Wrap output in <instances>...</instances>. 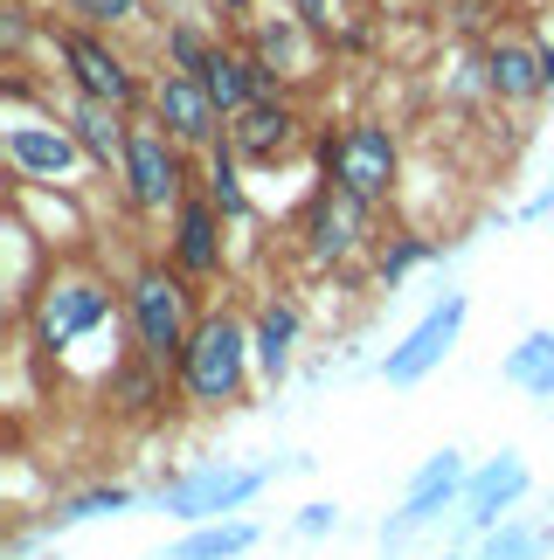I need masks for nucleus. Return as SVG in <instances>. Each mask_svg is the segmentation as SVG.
<instances>
[{"instance_id":"nucleus-35","label":"nucleus","mask_w":554,"mask_h":560,"mask_svg":"<svg viewBox=\"0 0 554 560\" xmlns=\"http://www.w3.org/2000/svg\"><path fill=\"white\" fill-rule=\"evenodd\" d=\"M541 77H547V91H554V49L541 42Z\"/></svg>"},{"instance_id":"nucleus-2","label":"nucleus","mask_w":554,"mask_h":560,"mask_svg":"<svg viewBox=\"0 0 554 560\" xmlns=\"http://www.w3.org/2000/svg\"><path fill=\"white\" fill-rule=\"evenodd\" d=\"M201 291L195 277H181L166 256H146V264L125 277V332H132V353L153 360V368L181 374L187 360V339L201 326Z\"/></svg>"},{"instance_id":"nucleus-25","label":"nucleus","mask_w":554,"mask_h":560,"mask_svg":"<svg viewBox=\"0 0 554 560\" xmlns=\"http://www.w3.org/2000/svg\"><path fill=\"white\" fill-rule=\"evenodd\" d=\"M305 35H312L305 21H285V14H277V21H257V28H250V49H257L277 77H305V70H312Z\"/></svg>"},{"instance_id":"nucleus-21","label":"nucleus","mask_w":554,"mask_h":560,"mask_svg":"<svg viewBox=\"0 0 554 560\" xmlns=\"http://www.w3.org/2000/svg\"><path fill=\"white\" fill-rule=\"evenodd\" d=\"M499 374H506V387H520V395L554 401V332H547V326L520 332V339H513V353L499 360Z\"/></svg>"},{"instance_id":"nucleus-37","label":"nucleus","mask_w":554,"mask_h":560,"mask_svg":"<svg viewBox=\"0 0 554 560\" xmlns=\"http://www.w3.org/2000/svg\"><path fill=\"white\" fill-rule=\"evenodd\" d=\"M443 560H464V553H443Z\"/></svg>"},{"instance_id":"nucleus-1","label":"nucleus","mask_w":554,"mask_h":560,"mask_svg":"<svg viewBox=\"0 0 554 560\" xmlns=\"http://www.w3.org/2000/svg\"><path fill=\"white\" fill-rule=\"evenodd\" d=\"M118 312H125V284H112L97 264H49V270H42L35 305L21 312V332H28V347L62 374L70 353L91 347Z\"/></svg>"},{"instance_id":"nucleus-6","label":"nucleus","mask_w":554,"mask_h":560,"mask_svg":"<svg viewBox=\"0 0 554 560\" xmlns=\"http://www.w3.org/2000/svg\"><path fill=\"white\" fill-rule=\"evenodd\" d=\"M49 35H56V62H62V77H70V97L112 104V112H139V104L153 97V83L132 70V56H125L112 35L77 28V21H62V28H49Z\"/></svg>"},{"instance_id":"nucleus-24","label":"nucleus","mask_w":554,"mask_h":560,"mask_svg":"<svg viewBox=\"0 0 554 560\" xmlns=\"http://www.w3.org/2000/svg\"><path fill=\"white\" fill-rule=\"evenodd\" d=\"M201 160H208L201 194L222 208V222H229V229H236V222H250V214H257V201H250V187H243V160L229 153V139L216 145V153H201Z\"/></svg>"},{"instance_id":"nucleus-8","label":"nucleus","mask_w":554,"mask_h":560,"mask_svg":"<svg viewBox=\"0 0 554 560\" xmlns=\"http://www.w3.org/2000/svg\"><path fill=\"white\" fill-rule=\"evenodd\" d=\"M270 485L264 464H195L181 478L160 485V512L181 526H216V520H243V505Z\"/></svg>"},{"instance_id":"nucleus-16","label":"nucleus","mask_w":554,"mask_h":560,"mask_svg":"<svg viewBox=\"0 0 554 560\" xmlns=\"http://www.w3.org/2000/svg\"><path fill=\"white\" fill-rule=\"evenodd\" d=\"M527 491H534V470H527V457H520V450H499V457L478 464L472 485H464V512H458L464 533H478V540H485V533H499L506 512H513Z\"/></svg>"},{"instance_id":"nucleus-23","label":"nucleus","mask_w":554,"mask_h":560,"mask_svg":"<svg viewBox=\"0 0 554 560\" xmlns=\"http://www.w3.org/2000/svg\"><path fill=\"white\" fill-rule=\"evenodd\" d=\"M139 505V491L132 485H118V478H104V485H83L70 491V499H56L49 505V526H91V520H118V512H132Z\"/></svg>"},{"instance_id":"nucleus-29","label":"nucleus","mask_w":554,"mask_h":560,"mask_svg":"<svg viewBox=\"0 0 554 560\" xmlns=\"http://www.w3.org/2000/svg\"><path fill=\"white\" fill-rule=\"evenodd\" d=\"M62 8H70L77 28L112 35V28H125V21H139V14H146V0H62Z\"/></svg>"},{"instance_id":"nucleus-15","label":"nucleus","mask_w":554,"mask_h":560,"mask_svg":"<svg viewBox=\"0 0 554 560\" xmlns=\"http://www.w3.org/2000/svg\"><path fill=\"white\" fill-rule=\"evenodd\" d=\"M195 83L216 97L222 118H236V112H250L257 97H277V91H285V77H277L257 49H236V42H216V49H208V62L195 70Z\"/></svg>"},{"instance_id":"nucleus-20","label":"nucleus","mask_w":554,"mask_h":560,"mask_svg":"<svg viewBox=\"0 0 554 560\" xmlns=\"http://www.w3.org/2000/svg\"><path fill=\"white\" fill-rule=\"evenodd\" d=\"M62 125L77 132L83 160H91L97 174H118V166H125V139H132V112H112V104L70 97V112H62Z\"/></svg>"},{"instance_id":"nucleus-18","label":"nucleus","mask_w":554,"mask_h":560,"mask_svg":"<svg viewBox=\"0 0 554 560\" xmlns=\"http://www.w3.org/2000/svg\"><path fill=\"white\" fill-rule=\"evenodd\" d=\"M478 83L493 104H534L547 91L541 77V42H520V35H493L478 49Z\"/></svg>"},{"instance_id":"nucleus-9","label":"nucleus","mask_w":554,"mask_h":560,"mask_svg":"<svg viewBox=\"0 0 554 560\" xmlns=\"http://www.w3.org/2000/svg\"><path fill=\"white\" fill-rule=\"evenodd\" d=\"M464 485H472V464H464V450H430V457L416 464L409 491H402V505L381 520L374 540L395 553L402 540H416L423 526H437L443 512H464Z\"/></svg>"},{"instance_id":"nucleus-22","label":"nucleus","mask_w":554,"mask_h":560,"mask_svg":"<svg viewBox=\"0 0 554 560\" xmlns=\"http://www.w3.org/2000/svg\"><path fill=\"white\" fill-rule=\"evenodd\" d=\"M264 533L257 520H216V526H187V540L166 547V560H243Z\"/></svg>"},{"instance_id":"nucleus-19","label":"nucleus","mask_w":554,"mask_h":560,"mask_svg":"<svg viewBox=\"0 0 554 560\" xmlns=\"http://www.w3.org/2000/svg\"><path fill=\"white\" fill-rule=\"evenodd\" d=\"M97 395L112 401V416H125V422H160L166 408L181 401V381L166 374V368H153V360H139V353H132L112 381L97 387Z\"/></svg>"},{"instance_id":"nucleus-26","label":"nucleus","mask_w":554,"mask_h":560,"mask_svg":"<svg viewBox=\"0 0 554 560\" xmlns=\"http://www.w3.org/2000/svg\"><path fill=\"white\" fill-rule=\"evenodd\" d=\"M437 256H443V243H437V235H416V229H402V235H389V243L374 249V284H381V291H395L402 277H416L423 264H437Z\"/></svg>"},{"instance_id":"nucleus-14","label":"nucleus","mask_w":554,"mask_h":560,"mask_svg":"<svg viewBox=\"0 0 554 560\" xmlns=\"http://www.w3.org/2000/svg\"><path fill=\"white\" fill-rule=\"evenodd\" d=\"M222 208L208 201V194H187L174 208V222H166V264L181 277H195V284H216L229 270V235H222Z\"/></svg>"},{"instance_id":"nucleus-32","label":"nucleus","mask_w":554,"mask_h":560,"mask_svg":"<svg viewBox=\"0 0 554 560\" xmlns=\"http://www.w3.org/2000/svg\"><path fill=\"white\" fill-rule=\"evenodd\" d=\"M0 49H8V56L28 49V8H21V0H8V8H0Z\"/></svg>"},{"instance_id":"nucleus-3","label":"nucleus","mask_w":554,"mask_h":560,"mask_svg":"<svg viewBox=\"0 0 554 560\" xmlns=\"http://www.w3.org/2000/svg\"><path fill=\"white\" fill-rule=\"evenodd\" d=\"M250 374H257V339H250V318L236 305H216L187 339V360H181V401L195 416H222L250 395Z\"/></svg>"},{"instance_id":"nucleus-10","label":"nucleus","mask_w":554,"mask_h":560,"mask_svg":"<svg viewBox=\"0 0 554 560\" xmlns=\"http://www.w3.org/2000/svg\"><path fill=\"white\" fill-rule=\"evenodd\" d=\"M464 318H472V298L464 291H443L430 312L416 318L409 332H402V347H389V360H381V381L389 387H423L443 360H451V347L464 339Z\"/></svg>"},{"instance_id":"nucleus-12","label":"nucleus","mask_w":554,"mask_h":560,"mask_svg":"<svg viewBox=\"0 0 554 560\" xmlns=\"http://www.w3.org/2000/svg\"><path fill=\"white\" fill-rule=\"evenodd\" d=\"M146 118H153L174 145H187V153H216V145L229 139V118L216 112V97H208L195 77H181V70H160L153 77Z\"/></svg>"},{"instance_id":"nucleus-31","label":"nucleus","mask_w":554,"mask_h":560,"mask_svg":"<svg viewBox=\"0 0 554 560\" xmlns=\"http://www.w3.org/2000/svg\"><path fill=\"white\" fill-rule=\"evenodd\" d=\"M298 21H305L319 42H333L339 35V0H298Z\"/></svg>"},{"instance_id":"nucleus-13","label":"nucleus","mask_w":554,"mask_h":560,"mask_svg":"<svg viewBox=\"0 0 554 560\" xmlns=\"http://www.w3.org/2000/svg\"><path fill=\"white\" fill-rule=\"evenodd\" d=\"M298 145H305V112H298L291 91L257 97L250 112L229 118V153H236L243 166H285Z\"/></svg>"},{"instance_id":"nucleus-17","label":"nucleus","mask_w":554,"mask_h":560,"mask_svg":"<svg viewBox=\"0 0 554 560\" xmlns=\"http://www.w3.org/2000/svg\"><path fill=\"white\" fill-rule=\"evenodd\" d=\"M250 339H257V381L285 387L298 368V339H305V305L291 291H270L257 305V318H250Z\"/></svg>"},{"instance_id":"nucleus-4","label":"nucleus","mask_w":554,"mask_h":560,"mask_svg":"<svg viewBox=\"0 0 554 560\" xmlns=\"http://www.w3.org/2000/svg\"><path fill=\"white\" fill-rule=\"evenodd\" d=\"M319 180L381 208L402 180V139L381 118H347L339 132L326 125V132H319Z\"/></svg>"},{"instance_id":"nucleus-5","label":"nucleus","mask_w":554,"mask_h":560,"mask_svg":"<svg viewBox=\"0 0 554 560\" xmlns=\"http://www.w3.org/2000/svg\"><path fill=\"white\" fill-rule=\"evenodd\" d=\"M118 187H125V201H132V214H153V222H174V208L187 194H201L195 166H187V145H174L153 118H132Z\"/></svg>"},{"instance_id":"nucleus-33","label":"nucleus","mask_w":554,"mask_h":560,"mask_svg":"<svg viewBox=\"0 0 554 560\" xmlns=\"http://www.w3.org/2000/svg\"><path fill=\"white\" fill-rule=\"evenodd\" d=\"M541 214H554V187H541V194H534V201H527V208H520V222H541Z\"/></svg>"},{"instance_id":"nucleus-27","label":"nucleus","mask_w":554,"mask_h":560,"mask_svg":"<svg viewBox=\"0 0 554 560\" xmlns=\"http://www.w3.org/2000/svg\"><path fill=\"white\" fill-rule=\"evenodd\" d=\"M541 553H547V533L527 526V520H506L499 533H485V547H478V560H541Z\"/></svg>"},{"instance_id":"nucleus-7","label":"nucleus","mask_w":554,"mask_h":560,"mask_svg":"<svg viewBox=\"0 0 554 560\" xmlns=\"http://www.w3.org/2000/svg\"><path fill=\"white\" fill-rule=\"evenodd\" d=\"M291 235H298V256H305L312 270H347L354 256L374 243V208L319 180V187L305 194V208H298Z\"/></svg>"},{"instance_id":"nucleus-11","label":"nucleus","mask_w":554,"mask_h":560,"mask_svg":"<svg viewBox=\"0 0 554 560\" xmlns=\"http://www.w3.org/2000/svg\"><path fill=\"white\" fill-rule=\"evenodd\" d=\"M0 145H8V166H14L21 187H77V174L91 166L77 132L56 118H8Z\"/></svg>"},{"instance_id":"nucleus-28","label":"nucleus","mask_w":554,"mask_h":560,"mask_svg":"<svg viewBox=\"0 0 554 560\" xmlns=\"http://www.w3.org/2000/svg\"><path fill=\"white\" fill-rule=\"evenodd\" d=\"M166 70H181V77H195L201 62H208V49H216V35H201L195 21H166Z\"/></svg>"},{"instance_id":"nucleus-30","label":"nucleus","mask_w":554,"mask_h":560,"mask_svg":"<svg viewBox=\"0 0 554 560\" xmlns=\"http://www.w3.org/2000/svg\"><path fill=\"white\" fill-rule=\"evenodd\" d=\"M298 540H326V533H339V505H326V499H312L305 512H298Z\"/></svg>"},{"instance_id":"nucleus-34","label":"nucleus","mask_w":554,"mask_h":560,"mask_svg":"<svg viewBox=\"0 0 554 560\" xmlns=\"http://www.w3.org/2000/svg\"><path fill=\"white\" fill-rule=\"evenodd\" d=\"M216 8H222V14H236V21H243L250 8H257V0H216Z\"/></svg>"},{"instance_id":"nucleus-36","label":"nucleus","mask_w":554,"mask_h":560,"mask_svg":"<svg viewBox=\"0 0 554 560\" xmlns=\"http://www.w3.org/2000/svg\"><path fill=\"white\" fill-rule=\"evenodd\" d=\"M547 49H554V8H547Z\"/></svg>"}]
</instances>
